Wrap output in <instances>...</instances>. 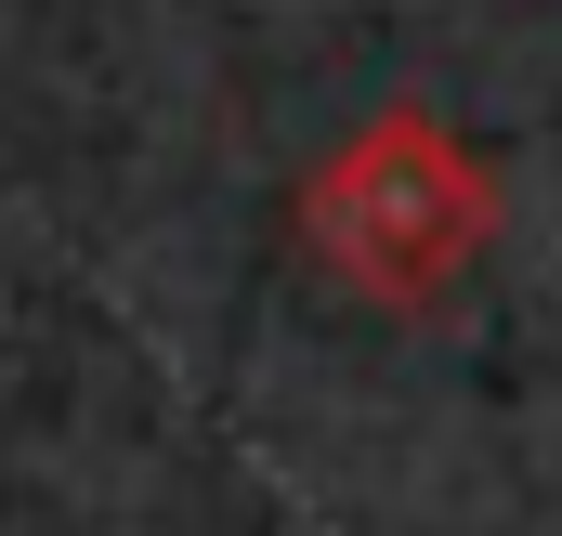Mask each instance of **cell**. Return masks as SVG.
Returning <instances> with one entry per match:
<instances>
[{
    "instance_id": "1",
    "label": "cell",
    "mask_w": 562,
    "mask_h": 536,
    "mask_svg": "<svg viewBox=\"0 0 562 536\" xmlns=\"http://www.w3.org/2000/svg\"><path fill=\"white\" fill-rule=\"evenodd\" d=\"M484 236H497V170L471 157L458 119H431V105L353 119V132L314 157V183H301V249L340 275L353 301H380V314L445 301L458 275L484 263Z\"/></svg>"
}]
</instances>
